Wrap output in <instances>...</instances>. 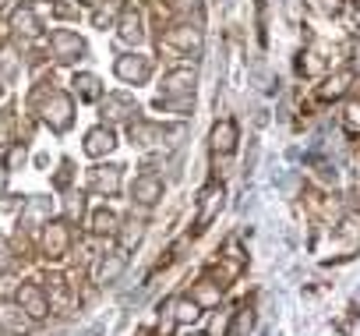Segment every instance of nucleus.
I'll return each instance as SVG.
<instances>
[{
  "instance_id": "15",
  "label": "nucleus",
  "mask_w": 360,
  "mask_h": 336,
  "mask_svg": "<svg viewBox=\"0 0 360 336\" xmlns=\"http://www.w3.org/2000/svg\"><path fill=\"white\" fill-rule=\"evenodd\" d=\"M195 89V71L191 68H180V71H169L162 78V92L173 96V92H191Z\"/></svg>"
},
{
  "instance_id": "34",
  "label": "nucleus",
  "mask_w": 360,
  "mask_h": 336,
  "mask_svg": "<svg viewBox=\"0 0 360 336\" xmlns=\"http://www.w3.org/2000/svg\"><path fill=\"white\" fill-rule=\"evenodd\" d=\"M82 4H103V0H82Z\"/></svg>"
},
{
  "instance_id": "20",
  "label": "nucleus",
  "mask_w": 360,
  "mask_h": 336,
  "mask_svg": "<svg viewBox=\"0 0 360 336\" xmlns=\"http://www.w3.org/2000/svg\"><path fill=\"white\" fill-rule=\"evenodd\" d=\"M75 92H78V99H99V78L96 75H78Z\"/></svg>"
},
{
  "instance_id": "19",
  "label": "nucleus",
  "mask_w": 360,
  "mask_h": 336,
  "mask_svg": "<svg viewBox=\"0 0 360 336\" xmlns=\"http://www.w3.org/2000/svg\"><path fill=\"white\" fill-rule=\"evenodd\" d=\"M141 18H138V11H127L124 18H120V39L124 43H141Z\"/></svg>"
},
{
  "instance_id": "10",
  "label": "nucleus",
  "mask_w": 360,
  "mask_h": 336,
  "mask_svg": "<svg viewBox=\"0 0 360 336\" xmlns=\"http://www.w3.org/2000/svg\"><path fill=\"white\" fill-rule=\"evenodd\" d=\"M134 113H138V106H134V99H131V96L113 92V96H106V99H103V117H106V120H131Z\"/></svg>"
},
{
  "instance_id": "13",
  "label": "nucleus",
  "mask_w": 360,
  "mask_h": 336,
  "mask_svg": "<svg viewBox=\"0 0 360 336\" xmlns=\"http://www.w3.org/2000/svg\"><path fill=\"white\" fill-rule=\"evenodd\" d=\"M124 266H127V251L124 248H117V251H110L103 262H99V269H96V276H99V283H113L120 273H124Z\"/></svg>"
},
{
  "instance_id": "27",
  "label": "nucleus",
  "mask_w": 360,
  "mask_h": 336,
  "mask_svg": "<svg viewBox=\"0 0 360 336\" xmlns=\"http://www.w3.org/2000/svg\"><path fill=\"white\" fill-rule=\"evenodd\" d=\"M113 15H117V8H113V4H110V8H99V11L92 15V25H96V29H106V25L113 22Z\"/></svg>"
},
{
  "instance_id": "24",
  "label": "nucleus",
  "mask_w": 360,
  "mask_h": 336,
  "mask_svg": "<svg viewBox=\"0 0 360 336\" xmlns=\"http://www.w3.org/2000/svg\"><path fill=\"white\" fill-rule=\"evenodd\" d=\"M195 318H198V304L191 297L176 301V322H195Z\"/></svg>"
},
{
  "instance_id": "36",
  "label": "nucleus",
  "mask_w": 360,
  "mask_h": 336,
  "mask_svg": "<svg viewBox=\"0 0 360 336\" xmlns=\"http://www.w3.org/2000/svg\"><path fill=\"white\" fill-rule=\"evenodd\" d=\"M0 96H4V85H0Z\"/></svg>"
},
{
  "instance_id": "22",
  "label": "nucleus",
  "mask_w": 360,
  "mask_h": 336,
  "mask_svg": "<svg viewBox=\"0 0 360 336\" xmlns=\"http://www.w3.org/2000/svg\"><path fill=\"white\" fill-rule=\"evenodd\" d=\"M92 230H96V234H113V230H117V213L96 209V213H92Z\"/></svg>"
},
{
  "instance_id": "14",
  "label": "nucleus",
  "mask_w": 360,
  "mask_h": 336,
  "mask_svg": "<svg viewBox=\"0 0 360 336\" xmlns=\"http://www.w3.org/2000/svg\"><path fill=\"white\" fill-rule=\"evenodd\" d=\"M134 202H141V206H152L159 195H162V181L159 178H152V174H145V178H138L134 181Z\"/></svg>"
},
{
  "instance_id": "8",
  "label": "nucleus",
  "mask_w": 360,
  "mask_h": 336,
  "mask_svg": "<svg viewBox=\"0 0 360 336\" xmlns=\"http://www.w3.org/2000/svg\"><path fill=\"white\" fill-rule=\"evenodd\" d=\"M120 170L124 166H96V170H89V188L99 195H113L120 188Z\"/></svg>"
},
{
  "instance_id": "32",
  "label": "nucleus",
  "mask_w": 360,
  "mask_h": 336,
  "mask_svg": "<svg viewBox=\"0 0 360 336\" xmlns=\"http://www.w3.org/2000/svg\"><path fill=\"white\" fill-rule=\"evenodd\" d=\"M4 185H8V166L0 163V195H4Z\"/></svg>"
},
{
  "instance_id": "1",
  "label": "nucleus",
  "mask_w": 360,
  "mask_h": 336,
  "mask_svg": "<svg viewBox=\"0 0 360 336\" xmlns=\"http://www.w3.org/2000/svg\"><path fill=\"white\" fill-rule=\"evenodd\" d=\"M71 117H75V103H71V96H64V92H50V103L43 106V120H46L53 131H68V127H71Z\"/></svg>"
},
{
  "instance_id": "35",
  "label": "nucleus",
  "mask_w": 360,
  "mask_h": 336,
  "mask_svg": "<svg viewBox=\"0 0 360 336\" xmlns=\"http://www.w3.org/2000/svg\"><path fill=\"white\" fill-rule=\"evenodd\" d=\"M4 4H8V0H0V8H4Z\"/></svg>"
},
{
  "instance_id": "11",
  "label": "nucleus",
  "mask_w": 360,
  "mask_h": 336,
  "mask_svg": "<svg viewBox=\"0 0 360 336\" xmlns=\"http://www.w3.org/2000/svg\"><path fill=\"white\" fill-rule=\"evenodd\" d=\"M166 135H173V131H166V127H159V124L131 120V142H134V145H141V149H148V145H159Z\"/></svg>"
},
{
  "instance_id": "6",
  "label": "nucleus",
  "mask_w": 360,
  "mask_h": 336,
  "mask_svg": "<svg viewBox=\"0 0 360 336\" xmlns=\"http://www.w3.org/2000/svg\"><path fill=\"white\" fill-rule=\"evenodd\" d=\"M219 209H223V188H205L202 202H198V216H195V234L209 230V223L219 216Z\"/></svg>"
},
{
  "instance_id": "29",
  "label": "nucleus",
  "mask_w": 360,
  "mask_h": 336,
  "mask_svg": "<svg viewBox=\"0 0 360 336\" xmlns=\"http://www.w3.org/2000/svg\"><path fill=\"white\" fill-rule=\"evenodd\" d=\"M159 106H169V110H180V113H184V110L195 106V99H159Z\"/></svg>"
},
{
  "instance_id": "2",
  "label": "nucleus",
  "mask_w": 360,
  "mask_h": 336,
  "mask_svg": "<svg viewBox=\"0 0 360 336\" xmlns=\"http://www.w3.org/2000/svg\"><path fill=\"white\" fill-rule=\"evenodd\" d=\"M113 71H117V78H120V82H127V85H141V82L152 75V61H148V57H141V54L117 57Z\"/></svg>"
},
{
  "instance_id": "30",
  "label": "nucleus",
  "mask_w": 360,
  "mask_h": 336,
  "mask_svg": "<svg viewBox=\"0 0 360 336\" xmlns=\"http://www.w3.org/2000/svg\"><path fill=\"white\" fill-rule=\"evenodd\" d=\"M258 149H262V145H258V138H251V152H248V166H244L248 174H255V163H258Z\"/></svg>"
},
{
  "instance_id": "4",
  "label": "nucleus",
  "mask_w": 360,
  "mask_h": 336,
  "mask_svg": "<svg viewBox=\"0 0 360 336\" xmlns=\"http://www.w3.org/2000/svg\"><path fill=\"white\" fill-rule=\"evenodd\" d=\"M18 304H22V311H25L32 322H39V318L50 315V301H46V294H43L36 283H22V290H18Z\"/></svg>"
},
{
  "instance_id": "31",
  "label": "nucleus",
  "mask_w": 360,
  "mask_h": 336,
  "mask_svg": "<svg viewBox=\"0 0 360 336\" xmlns=\"http://www.w3.org/2000/svg\"><path fill=\"white\" fill-rule=\"evenodd\" d=\"M68 216H82V195H78V202L68 206Z\"/></svg>"
},
{
  "instance_id": "16",
  "label": "nucleus",
  "mask_w": 360,
  "mask_h": 336,
  "mask_svg": "<svg viewBox=\"0 0 360 336\" xmlns=\"http://www.w3.org/2000/svg\"><path fill=\"white\" fill-rule=\"evenodd\" d=\"M50 223V199H32L22 213V227H46Z\"/></svg>"
},
{
  "instance_id": "17",
  "label": "nucleus",
  "mask_w": 360,
  "mask_h": 336,
  "mask_svg": "<svg viewBox=\"0 0 360 336\" xmlns=\"http://www.w3.org/2000/svg\"><path fill=\"white\" fill-rule=\"evenodd\" d=\"M11 25H15L18 36H39V29H43L32 8H18V11L11 15Z\"/></svg>"
},
{
  "instance_id": "28",
  "label": "nucleus",
  "mask_w": 360,
  "mask_h": 336,
  "mask_svg": "<svg viewBox=\"0 0 360 336\" xmlns=\"http://www.w3.org/2000/svg\"><path fill=\"white\" fill-rule=\"evenodd\" d=\"M230 315H233V311H223V315L212 318V336H223V332L230 329Z\"/></svg>"
},
{
  "instance_id": "3",
  "label": "nucleus",
  "mask_w": 360,
  "mask_h": 336,
  "mask_svg": "<svg viewBox=\"0 0 360 336\" xmlns=\"http://www.w3.org/2000/svg\"><path fill=\"white\" fill-rule=\"evenodd\" d=\"M68 248H71V230H68V223H46V230H43V251H46V259H64L68 255Z\"/></svg>"
},
{
  "instance_id": "18",
  "label": "nucleus",
  "mask_w": 360,
  "mask_h": 336,
  "mask_svg": "<svg viewBox=\"0 0 360 336\" xmlns=\"http://www.w3.org/2000/svg\"><path fill=\"white\" fill-rule=\"evenodd\" d=\"M233 138H237L233 120H219L216 131H212V149H216V152H233Z\"/></svg>"
},
{
  "instance_id": "7",
  "label": "nucleus",
  "mask_w": 360,
  "mask_h": 336,
  "mask_svg": "<svg viewBox=\"0 0 360 336\" xmlns=\"http://www.w3.org/2000/svg\"><path fill=\"white\" fill-rule=\"evenodd\" d=\"M162 43L166 46H173L176 54H198V46H202V32L195 29V25H173L166 36H162Z\"/></svg>"
},
{
  "instance_id": "37",
  "label": "nucleus",
  "mask_w": 360,
  "mask_h": 336,
  "mask_svg": "<svg viewBox=\"0 0 360 336\" xmlns=\"http://www.w3.org/2000/svg\"><path fill=\"white\" fill-rule=\"evenodd\" d=\"M191 336H202V332H191Z\"/></svg>"
},
{
  "instance_id": "26",
  "label": "nucleus",
  "mask_w": 360,
  "mask_h": 336,
  "mask_svg": "<svg viewBox=\"0 0 360 336\" xmlns=\"http://www.w3.org/2000/svg\"><path fill=\"white\" fill-rule=\"evenodd\" d=\"M349 78H353L349 71H342V75L328 78V85H325V96H342V92H346V82H349Z\"/></svg>"
},
{
  "instance_id": "21",
  "label": "nucleus",
  "mask_w": 360,
  "mask_h": 336,
  "mask_svg": "<svg viewBox=\"0 0 360 336\" xmlns=\"http://www.w3.org/2000/svg\"><path fill=\"white\" fill-rule=\"evenodd\" d=\"M141 234H145V223H141V220H127L124 230H120V248H124V251L134 248V244L141 241Z\"/></svg>"
},
{
  "instance_id": "5",
  "label": "nucleus",
  "mask_w": 360,
  "mask_h": 336,
  "mask_svg": "<svg viewBox=\"0 0 360 336\" xmlns=\"http://www.w3.org/2000/svg\"><path fill=\"white\" fill-rule=\"evenodd\" d=\"M50 43H53V57H57L60 64H71V61H78V57L85 54V43H82L75 32H68V29H57V32L50 36Z\"/></svg>"
},
{
  "instance_id": "33",
  "label": "nucleus",
  "mask_w": 360,
  "mask_h": 336,
  "mask_svg": "<svg viewBox=\"0 0 360 336\" xmlns=\"http://www.w3.org/2000/svg\"><path fill=\"white\" fill-rule=\"evenodd\" d=\"M325 8H332V11H335V8H339V0H325Z\"/></svg>"
},
{
  "instance_id": "9",
  "label": "nucleus",
  "mask_w": 360,
  "mask_h": 336,
  "mask_svg": "<svg viewBox=\"0 0 360 336\" xmlns=\"http://www.w3.org/2000/svg\"><path fill=\"white\" fill-rule=\"evenodd\" d=\"M29 315L22 311V304H15V301H0V329H8V332H25L29 329Z\"/></svg>"
},
{
  "instance_id": "25",
  "label": "nucleus",
  "mask_w": 360,
  "mask_h": 336,
  "mask_svg": "<svg viewBox=\"0 0 360 336\" xmlns=\"http://www.w3.org/2000/svg\"><path fill=\"white\" fill-rule=\"evenodd\" d=\"M11 131H15V110H4L0 113V145L11 142Z\"/></svg>"
},
{
  "instance_id": "23",
  "label": "nucleus",
  "mask_w": 360,
  "mask_h": 336,
  "mask_svg": "<svg viewBox=\"0 0 360 336\" xmlns=\"http://www.w3.org/2000/svg\"><path fill=\"white\" fill-rule=\"evenodd\" d=\"M191 301H195L198 308H202V304H216V301H219V290H216L212 283H202V287H195Z\"/></svg>"
},
{
  "instance_id": "12",
  "label": "nucleus",
  "mask_w": 360,
  "mask_h": 336,
  "mask_svg": "<svg viewBox=\"0 0 360 336\" xmlns=\"http://www.w3.org/2000/svg\"><path fill=\"white\" fill-rule=\"evenodd\" d=\"M113 145H117V138H113V131H110L106 124H99V127H92V131L85 135V152H89V156H106Z\"/></svg>"
}]
</instances>
